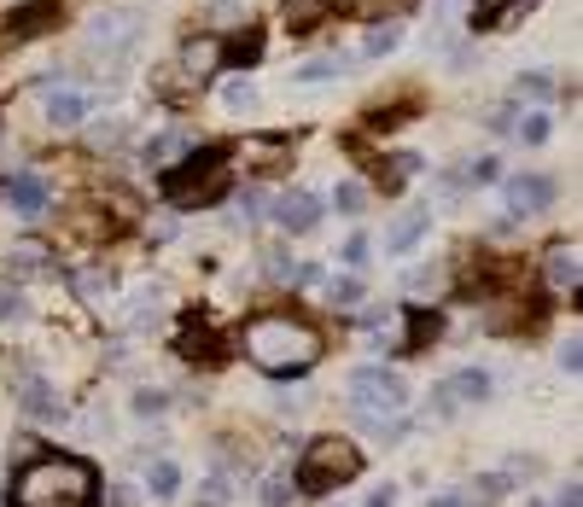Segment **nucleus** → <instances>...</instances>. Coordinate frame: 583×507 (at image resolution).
<instances>
[{
  "mask_svg": "<svg viewBox=\"0 0 583 507\" xmlns=\"http://www.w3.org/2000/svg\"><path fill=\"white\" fill-rule=\"evenodd\" d=\"M105 502H111V507H135V490H129V484H111V490H105Z\"/></svg>",
  "mask_w": 583,
  "mask_h": 507,
  "instance_id": "nucleus-50",
  "label": "nucleus"
},
{
  "mask_svg": "<svg viewBox=\"0 0 583 507\" xmlns=\"http://www.w3.org/2000/svg\"><path fill=\"white\" fill-rule=\"evenodd\" d=\"M414 6H420V0H368V12H391V18H403Z\"/></svg>",
  "mask_w": 583,
  "mask_h": 507,
  "instance_id": "nucleus-49",
  "label": "nucleus"
},
{
  "mask_svg": "<svg viewBox=\"0 0 583 507\" xmlns=\"http://www.w3.org/2000/svg\"><path fill=\"white\" fill-rule=\"evenodd\" d=\"M222 105H228V111H251V105H257V88H251L245 76H234V82L222 88Z\"/></svg>",
  "mask_w": 583,
  "mask_h": 507,
  "instance_id": "nucleus-33",
  "label": "nucleus"
},
{
  "mask_svg": "<svg viewBox=\"0 0 583 507\" xmlns=\"http://www.w3.org/2000/svg\"><path fill=\"white\" fill-rule=\"evenodd\" d=\"M41 263H47V251H41V245H18V251H12V274L41 269Z\"/></svg>",
  "mask_w": 583,
  "mask_h": 507,
  "instance_id": "nucleus-39",
  "label": "nucleus"
},
{
  "mask_svg": "<svg viewBox=\"0 0 583 507\" xmlns=\"http://www.w3.org/2000/svg\"><path fill=\"white\" fill-rule=\"evenodd\" d=\"M234 216H240V222H257V216H263V193H257V187H245L240 199H234Z\"/></svg>",
  "mask_w": 583,
  "mask_h": 507,
  "instance_id": "nucleus-38",
  "label": "nucleus"
},
{
  "mask_svg": "<svg viewBox=\"0 0 583 507\" xmlns=\"http://www.w3.org/2000/svg\"><path fill=\"white\" fill-rule=\"evenodd\" d=\"M228 496H234L228 473H210L205 484H199V507H228Z\"/></svg>",
  "mask_w": 583,
  "mask_h": 507,
  "instance_id": "nucleus-30",
  "label": "nucleus"
},
{
  "mask_svg": "<svg viewBox=\"0 0 583 507\" xmlns=\"http://www.w3.org/2000/svg\"><path fill=\"white\" fill-rule=\"evenodd\" d=\"M216 333H181V356H216Z\"/></svg>",
  "mask_w": 583,
  "mask_h": 507,
  "instance_id": "nucleus-37",
  "label": "nucleus"
},
{
  "mask_svg": "<svg viewBox=\"0 0 583 507\" xmlns=\"http://www.w3.org/2000/svg\"><path fill=\"white\" fill-rule=\"evenodd\" d=\"M397 47H403V18L368 24V35H362V53H368V59H385V53H397Z\"/></svg>",
  "mask_w": 583,
  "mask_h": 507,
  "instance_id": "nucleus-15",
  "label": "nucleus"
},
{
  "mask_svg": "<svg viewBox=\"0 0 583 507\" xmlns=\"http://www.w3.org/2000/svg\"><path fill=\"white\" fill-rule=\"evenodd\" d=\"M344 76V59H309V65L292 70V82H339Z\"/></svg>",
  "mask_w": 583,
  "mask_h": 507,
  "instance_id": "nucleus-24",
  "label": "nucleus"
},
{
  "mask_svg": "<svg viewBox=\"0 0 583 507\" xmlns=\"http://www.w3.org/2000/svg\"><path fill=\"white\" fill-rule=\"evenodd\" d=\"M496 175H502V164H496V158H490V152H484V158H473V164L461 169V181H467V187H490V181H496Z\"/></svg>",
  "mask_w": 583,
  "mask_h": 507,
  "instance_id": "nucleus-31",
  "label": "nucleus"
},
{
  "mask_svg": "<svg viewBox=\"0 0 583 507\" xmlns=\"http://www.w3.org/2000/svg\"><path fill=\"white\" fill-rule=\"evenodd\" d=\"M508 6H537V0H479L473 24H479V30H490V24H502V12H508Z\"/></svg>",
  "mask_w": 583,
  "mask_h": 507,
  "instance_id": "nucleus-35",
  "label": "nucleus"
},
{
  "mask_svg": "<svg viewBox=\"0 0 583 507\" xmlns=\"http://www.w3.org/2000/svg\"><path fill=\"white\" fill-rule=\"evenodd\" d=\"M152 239H175V216H158L152 222Z\"/></svg>",
  "mask_w": 583,
  "mask_h": 507,
  "instance_id": "nucleus-52",
  "label": "nucleus"
},
{
  "mask_svg": "<svg viewBox=\"0 0 583 507\" xmlns=\"http://www.w3.org/2000/svg\"><path fill=\"white\" fill-rule=\"evenodd\" d=\"M146 490H152L158 502H170V496H181V467H175L170 455H158V461L146 467Z\"/></svg>",
  "mask_w": 583,
  "mask_h": 507,
  "instance_id": "nucleus-17",
  "label": "nucleus"
},
{
  "mask_svg": "<svg viewBox=\"0 0 583 507\" xmlns=\"http://www.w3.org/2000/svg\"><path fill=\"white\" fill-rule=\"evenodd\" d=\"M508 490H514V484H508V478L502 473H484V478H473V490H467V502H502V496H508Z\"/></svg>",
  "mask_w": 583,
  "mask_h": 507,
  "instance_id": "nucleus-25",
  "label": "nucleus"
},
{
  "mask_svg": "<svg viewBox=\"0 0 583 507\" xmlns=\"http://www.w3.org/2000/svg\"><path fill=\"white\" fill-rule=\"evenodd\" d=\"M426 222H432V210H426V204H420V210H409V216H403V222L385 234V251H391V257H409L414 245L426 239Z\"/></svg>",
  "mask_w": 583,
  "mask_h": 507,
  "instance_id": "nucleus-13",
  "label": "nucleus"
},
{
  "mask_svg": "<svg viewBox=\"0 0 583 507\" xmlns=\"http://www.w3.org/2000/svg\"><path fill=\"white\" fill-rule=\"evenodd\" d=\"M344 263H350V269H362V263H368V234H350V239H344Z\"/></svg>",
  "mask_w": 583,
  "mask_h": 507,
  "instance_id": "nucleus-44",
  "label": "nucleus"
},
{
  "mask_svg": "<svg viewBox=\"0 0 583 507\" xmlns=\"http://www.w3.org/2000/svg\"><path fill=\"white\" fill-rule=\"evenodd\" d=\"M502 193H508V216H537V210H549L554 204V181L549 175H508L502 181Z\"/></svg>",
  "mask_w": 583,
  "mask_h": 507,
  "instance_id": "nucleus-7",
  "label": "nucleus"
},
{
  "mask_svg": "<svg viewBox=\"0 0 583 507\" xmlns=\"http://www.w3.org/2000/svg\"><path fill=\"white\" fill-rule=\"evenodd\" d=\"M543 280H549L554 292H578L583 257H578V245H572V239H554L549 251H543Z\"/></svg>",
  "mask_w": 583,
  "mask_h": 507,
  "instance_id": "nucleus-9",
  "label": "nucleus"
},
{
  "mask_svg": "<svg viewBox=\"0 0 583 507\" xmlns=\"http://www.w3.org/2000/svg\"><path fill=\"white\" fill-rule=\"evenodd\" d=\"M449 391H455V403L467 408V403H484V397H490V373L484 368H461L455 373V379H444Z\"/></svg>",
  "mask_w": 583,
  "mask_h": 507,
  "instance_id": "nucleus-16",
  "label": "nucleus"
},
{
  "mask_svg": "<svg viewBox=\"0 0 583 507\" xmlns=\"http://www.w3.org/2000/svg\"><path fill=\"white\" fill-rule=\"evenodd\" d=\"M554 507H583V484H578V478H566V484H560Z\"/></svg>",
  "mask_w": 583,
  "mask_h": 507,
  "instance_id": "nucleus-48",
  "label": "nucleus"
},
{
  "mask_svg": "<svg viewBox=\"0 0 583 507\" xmlns=\"http://www.w3.org/2000/svg\"><path fill=\"white\" fill-rule=\"evenodd\" d=\"M560 368H566V373H578V368H583V344H578V333L560 338Z\"/></svg>",
  "mask_w": 583,
  "mask_h": 507,
  "instance_id": "nucleus-43",
  "label": "nucleus"
},
{
  "mask_svg": "<svg viewBox=\"0 0 583 507\" xmlns=\"http://www.w3.org/2000/svg\"><path fill=\"white\" fill-rule=\"evenodd\" d=\"M41 111H47V123H53V129H70V123H82V117H88V100H82L76 88H53V94L41 100Z\"/></svg>",
  "mask_w": 583,
  "mask_h": 507,
  "instance_id": "nucleus-14",
  "label": "nucleus"
},
{
  "mask_svg": "<svg viewBox=\"0 0 583 507\" xmlns=\"http://www.w3.org/2000/svg\"><path fill=\"white\" fill-rule=\"evenodd\" d=\"M426 507H467V496H455V490H444V496H426Z\"/></svg>",
  "mask_w": 583,
  "mask_h": 507,
  "instance_id": "nucleus-51",
  "label": "nucleus"
},
{
  "mask_svg": "<svg viewBox=\"0 0 583 507\" xmlns=\"http://www.w3.org/2000/svg\"><path fill=\"white\" fill-rule=\"evenodd\" d=\"M327 298H333V304H362V280H356V274H339V280H327Z\"/></svg>",
  "mask_w": 583,
  "mask_h": 507,
  "instance_id": "nucleus-34",
  "label": "nucleus"
},
{
  "mask_svg": "<svg viewBox=\"0 0 583 507\" xmlns=\"http://www.w3.org/2000/svg\"><path fill=\"white\" fill-rule=\"evenodd\" d=\"M187 152H193V146H187V135H181V129L146 140V164H158V169H170L175 158H187Z\"/></svg>",
  "mask_w": 583,
  "mask_h": 507,
  "instance_id": "nucleus-18",
  "label": "nucleus"
},
{
  "mask_svg": "<svg viewBox=\"0 0 583 507\" xmlns=\"http://www.w3.org/2000/svg\"><path fill=\"white\" fill-rule=\"evenodd\" d=\"M362 473V449L350 438H315L304 449V467H298V490H309V496H333L339 484H350V478Z\"/></svg>",
  "mask_w": 583,
  "mask_h": 507,
  "instance_id": "nucleus-3",
  "label": "nucleus"
},
{
  "mask_svg": "<svg viewBox=\"0 0 583 507\" xmlns=\"http://www.w3.org/2000/svg\"><path fill=\"white\" fill-rule=\"evenodd\" d=\"M6 204H12L24 222H35V216H47V204H53V187H47L41 175H12V181H6Z\"/></svg>",
  "mask_w": 583,
  "mask_h": 507,
  "instance_id": "nucleus-10",
  "label": "nucleus"
},
{
  "mask_svg": "<svg viewBox=\"0 0 583 507\" xmlns=\"http://www.w3.org/2000/svg\"><path fill=\"white\" fill-rule=\"evenodd\" d=\"M414 169H420V158H414V152H397V158H391V164H385V175H391V181H385V187H403V181H397V175H414Z\"/></svg>",
  "mask_w": 583,
  "mask_h": 507,
  "instance_id": "nucleus-40",
  "label": "nucleus"
},
{
  "mask_svg": "<svg viewBox=\"0 0 583 507\" xmlns=\"http://www.w3.org/2000/svg\"><path fill=\"white\" fill-rule=\"evenodd\" d=\"M94 146H100V152H111V146H123V123H117V117H100V123H94Z\"/></svg>",
  "mask_w": 583,
  "mask_h": 507,
  "instance_id": "nucleus-36",
  "label": "nucleus"
},
{
  "mask_svg": "<svg viewBox=\"0 0 583 507\" xmlns=\"http://www.w3.org/2000/svg\"><path fill=\"white\" fill-rule=\"evenodd\" d=\"M467 193V181H461V169H449V175H438V199H461Z\"/></svg>",
  "mask_w": 583,
  "mask_h": 507,
  "instance_id": "nucleus-46",
  "label": "nucleus"
},
{
  "mask_svg": "<svg viewBox=\"0 0 583 507\" xmlns=\"http://www.w3.org/2000/svg\"><path fill=\"white\" fill-rule=\"evenodd\" d=\"M216 65H222V41L216 35H193L187 47H181V76H216Z\"/></svg>",
  "mask_w": 583,
  "mask_h": 507,
  "instance_id": "nucleus-12",
  "label": "nucleus"
},
{
  "mask_svg": "<svg viewBox=\"0 0 583 507\" xmlns=\"http://www.w3.org/2000/svg\"><path fill=\"white\" fill-rule=\"evenodd\" d=\"M30 304H24V292L18 286H0V327H12V321H24Z\"/></svg>",
  "mask_w": 583,
  "mask_h": 507,
  "instance_id": "nucleus-32",
  "label": "nucleus"
},
{
  "mask_svg": "<svg viewBox=\"0 0 583 507\" xmlns=\"http://www.w3.org/2000/svg\"><path fill=\"white\" fill-rule=\"evenodd\" d=\"M327 12H333V0H286V24L292 30H315Z\"/></svg>",
  "mask_w": 583,
  "mask_h": 507,
  "instance_id": "nucleus-20",
  "label": "nucleus"
},
{
  "mask_svg": "<svg viewBox=\"0 0 583 507\" xmlns=\"http://www.w3.org/2000/svg\"><path fill=\"white\" fill-rule=\"evenodd\" d=\"M333 210H339V216H362V210H368V193H362L356 181H339V187H333Z\"/></svg>",
  "mask_w": 583,
  "mask_h": 507,
  "instance_id": "nucleus-27",
  "label": "nucleus"
},
{
  "mask_svg": "<svg viewBox=\"0 0 583 507\" xmlns=\"http://www.w3.org/2000/svg\"><path fill=\"white\" fill-rule=\"evenodd\" d=\"M438 286H444V280H438V269H414L409 274V292H420V298H426V292H438Z\"/></svg>",
  "mask_w": 583,
  "mask_h": 507,
  "instance_id": "nucleus-45",
  "label": "nucleus"
},
{
  "mask_svg": "<svg viewBox=\"0 0 583 507\" xmlns=\"http://www.w3.org/2000/svg\"><path fill=\"white\" fill-rule=\"evenodd\" d=\"M140 30H146L140 12H94V24H88V35H94L100 53H129Z\"/></svg>",
  "mask_w": 583,
  "mask_h": 507,
  "instance_id": "nucleus-6",
  "label": "nucleus"
},
{
  "mask_svg": "<svg viewBox=\"0 0 583 507\" xmlns=\"http://www.w3.org/2000/svg\"><path fill=\"white\" fill-rule=\"evenodd\" d=\"M140 414V420H158V414H164V408H170V391H158V385H140L135 391V403H129Z\"/></svg>",
  "mask_w": 583,
  "mask_h": 507,
  "instance_id": "nucleus-26",
  "label": "nucleus"
},
{
  "mask_svg": "<svg viewBox=\"0 0 583 507\" xmlns=\"http://www.w3.org/2000/svg\"><path fill=\"white\" fill-rule=\"evenodd\" d=\"M245 356L269 379H304L315 362H321V333L292 321V315H257L245 327Z\"/></svg>",
  "mask_w": 583,
  "mask_h": 507,
  "instance_id": "nucleus-1",
  "label": "nucleus"
},
{
  "mask_svg": "<svg viewBox=\"0 0 583 507\" xmlns=\"http://www.w3.org/2000/svg\"><path fill=\"white\" fill-rule=\"evenodd\" d=\"M100 478L76 455H41L12 478V502L18 507H94Z\"/></svg>",
  "mask_w": 583,
  "mask_h": 507,
  "instance_id": "nucleus-2",
  "label": "nucleus"
},
{
  "mask_svg": "<svg viewBox=\"0 0 583 507\" xmlns=\"http://www.w3.org/2000/svg\"><path fill=\"white\" fill-rule=\"evenodd\" d=\"M362 507H397V484H391V478H379L374 490L362 496Z\"/></svg>",
  "mask_w": 583,
  "mask_h": 507,
  "instance_id": "nucleus-41",
  "label": "nucleus"
},
{
  "mask_svg": "<svg viewBox=\"0 0 583 507\" xmlns=\"http://www.w3.org/2000/svg\"><path fill=\"white\" fill-rule=\"evenodd\" d=\"M321 210H327V204L315 199V193L292 187V193H280V199H275V222H280V234H315Z\"/></svg>",
  "mask_w": 583,
  "mask_h": 507,
  "instance_id": "nucleus-8",
  "label": "nucleus"
},
{
  "mask_svg": "<svg viewBox=\"0 0 583 507\" xmlns=\"http://www.w3.org/2000/svg\"><path fill=\"white\" fill-rule=\"evenodd\" d=\"M158 315H164V286H140L129 298V327H152Z\"/></svg>",
  "mask_w": 583,
  "mask_h": 507,
  "instance_id": "nucleus-19",
  "label": "nucleus"
},
{
  "mask_svg": "<svg viewBox=\"0 0 583 507\" xmlns=\"http://www.w3.org/2000/svg\"><path fill=\"white\" fill-rule=\"evenodd\" d=\"M321 263H292V269H286V280H292V286H321Z\"/></svg>",
  "mask_w": 583,
  "mask_h": 507,
  "instance_id": "nucleus-42",
  "label": "nucleus"
},
{
  "mask_svg": "<svg viewBox=\"0 0 583 507\" xmlns=\"http://www.w3.org/2000/svg\"><path fill=\"white\" fill-rule=\"evenodd\" d=\"M18 408H24L30 420H59V414H65L59 391H53L41 373H24V379H18Z\"/></svg>",
  "mask_w": 583,
  "mask_h": 507,
  "instance_id": "nucleus-11",
  "label": "nucleus"
},
{
  "mask_svg": "<svg viewBox=\"0 0 583 507\" xmlns=\"http://www.w3.org/2000/svg\"><path fill=\"white\" fill-rule=\"evenodd\" d=\"M350 403H356L362 420L397 414V408L409 403V385H403V373H391V368H356L350 373Z\"/></svg>",
  "mask_w": 583,
  "mask_h": 507,
  "instance_id": "nucleus-5",
  "label": "nucleus"
},
{
  "mask_svg": "<svg viewBox=\"0 0 583 507\" xmlns=\"http://www.w3.org/2000/svg\"><path fill=\"white\" fill-rule=\"evenodd\" d=\"M263 263H269V274H275V280H286V269H292V257H286L280 245H269V251H263Z\"/></svg>",
  "mask_w": 583,
  "mask_h": 507,
  "instance_id": "nucleus-47",
  "label": "nucleus"
},
{
  "mask_svg": "<svg viewBox=\"0 0 583 507\" xmlns=\"http://www.w3.org/2000/svg\"><path fill=\"white\" fill-rule=\"evenodd\" d=\"M514 88H519V100H549V94H554V76H549V70H525Z\"/></svg>",
  "mask_w": 583,
  "mask_h": 507,
  "instance_id": "nucleus-28",
  "label": "nucleus"
},
{
  "mask_svg": "<svg viewBox=\"0 0 583 507\" xmlns=\"http://www.w3.org/2000/svg\"><path fill=\"white\" fill-rule=\"evenodd\" d=\"M409 321H414L409 327V350H420V344H432V338L444 333V315H438V309H414Z\"/></svg>",
  "mask_w": 583,
  "mask_h": 507,
  "instance_id": "nucleus-23",
  "label": "nucleus"
},
{
  "mask_svg": "<svg viewBox=\"0 0 583 507\" xmlns=\"http://www.w3.org/2000/svg\"><path fill=\"white\" fill-rule=\"evenodd\" d=\"M426 414H432V420H455V414H461L455 391H449V385H432V391H426Z\"/></svg>",
  "mask_w": 583,
  "mask_h": 507,
  "instance_id": "nucleus-29",
  "label": "nucleus"
},
{
  "mask_svg": "<svg viewBox=\"0 0 583 507\" xmlns=\"http://www.w3.org/2000/svg\"><path fill=\"white\" fill-rule=\"evenodd\" d=\"M461 12V0H438V18H455Z\"/></svg>",
  "mask_w": 583,
  "mask_h": 507,
  "instance_id": "nucleus-53",
  "label": "nucleus"
},
{
  "mask_svg": "<svg viewBox=\"0 0 583 507\" xmlns=\"http://www.w3.org/2000/svg\"><path fill=\"white\" fill-rule=\"evenodd\" d=\"M222 169H228V152H222V146H205V152L175 158V164L164 169V199H175V204L210 199L216 181H222Z\"/></svg>",
  "mask_w": 583,
  "mask_h": 507,
  "instance_id": "nucleus-4",
  "label": "nucleus"
},
{
  "mask_svg": "<svg viewBox=\"0 0 583 507\" xmlns=\"http://www.w3.org/2000/svg\"><path fill=\"white\" fill-rule=\"evenodd\" d=\"M549 135H554L549 111H525V117H514V140H525V146H543Z\"/></svg>",
  "mask_w": 583,
  "mask_h": 507,
  "instance_id": "nucleus-22",
  "label": "nucleus"
},
{
  "mask_svg": "<svg viewBox=\"0 0 583 507\" xmlns=\"http://www.w3.org/2000/svg\"><path fill=\"white\" fill-rule=\"evenodd\" d=\"M292 496H298L292 473H269L263 484H257V502H263V507H292Z\"/></svg>",
  "mask_w": 583,
  "mask_h": 507,
  "instance_id": "nucleus-21",
  "label": "nucleus"
}]
</instances>
